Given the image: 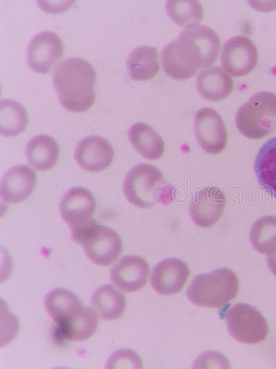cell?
I'll use <instances>...</instances> for the list:
<instances>
[{"instance_id": "18", "label": "cell", "mask_w": 276, "mask_h": 369, "mask_svg": "<svg viewBox=\"0 0 276 369\" xmlns=\"http://www.w3.org/2000/svg\"><path fill=\"white\" fill-rule=\"evenodd\" d=\"M233 82L230 76L218 66H211L201 71L197 78L199 93L210 101H219L231 93Z\"/></svg>"}, {"instance_id": "14", "label": "cell", "mask_w": 276, "mask_h": 369, "mask_svg": "<svg viewBox=\"0 0 276 369\" xmlns=\"http://www.w3.org/2000/svg\"><path fill=\"white\" fill-rule=\"evenodd\" d=\"M78 165L84 170L97 172L108 168L114 158V150L105 138L90 135L77 144L74 153Z\"/></svg>"}, {"instance_id": "20", "label": "cell", "mask_w": 276, "mask_h": 369, "mask_svg": "<svg viewBox=\"0 0 276 369\" xmlns=\"http://www.w3.org/2000/svg\"><path fill=\"white\" fill-rule=\"evenodd\" d=\"M59 154L57 142L48 135L39 134L32 137L26 146L28 162L33 168L39 171L51 169L57 162Z\"/></svg>"}, {"instance_id": "21", "label": "cell", "mask_w": 276, "mask_h": 369, "mask_svg": "<svg viewBox=\"0 0 276 369\" xmlns=\"http://www.w3.org/2000/svg\"><path fill=\"white\" fill-rule=\"evenodd\" d=\"M83 305L79 297L64 288L50 290L44 299V308L57 325L61 323Z\"/></svg>"}, {"instance_id": "3", "label": "cell", "mask_w": 276, "mask_h": 369, "mask_svg": "<svg viewBox=\"0 0 276 369\" xmlns=\"http://www.w3.org/2000/svg\"><path fill=\"white\" fill-rule=\"evenodd\" d=\"M123 189L130 204L146 209L157 204L169 205L173 200L175 191L159 169L144 163L135 165L128 172Z\"/></svg>"}, {"instance_id": "12", "label": "cell", "mask_w": 276, "mask_h": 369, "mask_svg": "<svg viewBox=\"0 0 276 369\" xmlns=\"http://www.w3.org/2000/svg\"><path fill=\"white\" fill-rule=\"evenodd\" d=\"M226 205L225 195L219 187L210 186L197 191L190 202V214L198 227L208 228L216 223L223 214Z\"/></svg>"}, {"instance_id": "17", "label": "cell", "mask_w": 276, "mask_h": 369, "mask_svg": "<svg viewBox=\"0 0 276 369\" xmlns=\"http://www.w3.org/2000/svg\"><path fill=\"white\" fill-rule=\"evenodd\" d=\"M97 315L93 308L83 305L74 314L57 325L59 333L68 341H85L97 330Z\"/></svg>"}, {"instance_id": "27", "label": "cell", "mask_w": 276, "mask_h": 369, "mask_svg": "<svg viewBox=\"0 0 276 369\" xmlns=\"http://www.w3.org/2000/svg\"><path fill=\"white\" fill-rule=\"evenodd\" d=\"M166 8L170 17L186 28L199 24L203 18V8L197 1H168Z\"/></svg>"}, {"instance_id": "5", "label": "cell", "mask_w": 276, "mask_h": 369, "mask_svg": "<svg viewBox=\"0 0 276 369\" xmlns=\"http://www.w3.org/2000/svg\"><path fill=\"white\" fill-rule=\"evenodd\" d=\"M240 133L250 139H261L276 129V94L261 91L241 105L235 115Z\"/></svg>"}, {"instance_id": "8", "label": "cell", "mask_w": 276, "mask_h": 369, "mask_svg": "<svg viewBox=\"0 0 276 369\" xmlns=\"http://www.w3.org/2000/svg\"><path fill=\"white\" fill-rule=\"evenodd\" d=\"M95 207L96 202L93 194L86 188L75 187L63 194L59 211L62 219L72 233L95 220L92 215Z\"/></svg>"}, {"instance_id": "26", "label": "cell", "mask_w": 276, "mask_h": 369, "mask_svg": "<svg viewBox=\"0 0 276 369\" xmlns=\"http://www.w3.org/2000/svg\"><path fill=\"white\" fill-rule=\"evenodd\" d=\"M249 237L251 245L258 252L267 256L276 252V216H264L256 220Z\"/></svg>"}, {"instance_id": "29", "label": "cell", "mask_w": 276, "mask_h": 369, "mask_svg": "<svg viewBox=\"0 0 276 369\" xmlns=\"http://www.w3.org/2000/svg\"><path fill=\"white\" fill-rule=\"evenodd\" d=\"M267 265L270 272L276 276V252L267 256Z\"/></svg>"}, {"instance_id": "6", "label": "cell", "mask_w": 276, "mask_h": 369, "mask_svg": "<svg viewBox=\"0 0 276 369\" xmlns=\"http://www.w3.org/2000/svg\"><path fill=\"white\" fill-rule=\"evenodd\" d=\"M72 240L82 246L87 257L94 263L108 266L119 256L122 242L112 228L99 225L95 220L71 233Z\"/></svg>"}, {"instance_id": "7", "label": "cell", "mask_w": 276, "mask_h": 369, "mask_svg": "<svg viewBox=\"0 0 276 369\" xmlns=\"http://www.w3.org/2000/svg\"><path fill=\"white\" fill-rule=\"evenodd\" d=\"M228 333L236 341L255 344L264 341L268 333L266 320L255 307L237 303L226 312Z\"/></svg>"}, {"instance_id": "16", "label": "cell", "mask_w": 276, "mask_h": 369, "mask_svg": "<svg viewBox=\"0 0 276 369\" xmlns=\"http://www.w3.org/2000/svg\"><path fill=\"white\" fill-rule=\"evenodd\" d=\"M37 182L36 174L27 165L11 167L3 176L0 194L6 203H17L26 200L33 191Z\"/></svg>"}, {"instance_id": "15", "label": "cell", "mask_w": 276, "mask_h": 369, "mask_svg": "<svg viewBox=\"0 0 276 369\" xmlns=\"http://www.w3.org/2000/svg\"><path fill=\"white\" fill-rule=\"evenodd\" d=\"M185 262L177 258H168L159 262L151 274L150 283L160 295L168 296L181 291L189 276Z\"/></svg>"}, {"instance_id": "9", "label": "cell", "mask_w": 276, "mask_h": 369, "mask_svg": "<svg viewBox=\"0 0 276 369\" xmlns=\"http://www.w3.org/2000/svg\"><path fill=\"white\" fill-rule=\"evenodd\" d=\"M196 138L202 149L210 154L221 153L227 144V131L222 118L214 109L205 107L194 117Z\"/></svg>"}, {"instance_id": "23", "label": "cell", "mask_w": 276, "mask_h": 369, "mask_svg": "<svg viewBox=\"0 0 276 369\" xmlns=\"http://www.w3.org/2000/svg\"><path fill=\"white\" fill-rule=\"evenodd\" d=\"M254 169L261 187L276 198V137L269 139L259 149Z\"/></svg>"}, {"instance_id": "13", "label": "cell", "mask_w": 276, "mask_h": 369, "mask_svg": "<svg viewBox=\"0 0 276 369\" xmlns=\"http://www.w3.org/2000/svg\"><path fill=\"white\" fill-rule=\"evenodd\" d=\"M150 268L148 263L138 256H125L111 268L110 277L112 283L126 292L139 290L147 283Z\"/></svg>"}, {"instance_id": "19", "label": "cell", "mask_w": 276, "mask_h": 369, "mask_svg": "<svg viewBox=\"0 0 276 369\" xmlns=\"http://www.w3.org/2000/svg\"><path fill=\"white\" fill-rule=\"evenodd\" d=\"M128 138L134 149L148 160L160 158L164 152V142L152 126L144 122L133 124L128 131Z\"/></svg>"}, {"instance_id": "2", "label": "cell", "mask_w": 276, "mask_h": 369, "mask_svg": "<svg viewBox=\"0 0 276 369\" xmlns=\"http://www.w3.org/2000/svg\"><path fill=\"white\" fill-rule=\"evenodd\" d=\"M96 71L92 64L79 57L61 62L52 75V84L61 106L68 111L83 112L95 100Z\"/></svg>"}, {"instance_id": "4", "label": "cell", "mask_w": 276, "mask_h": 369, "mask_svg": "<svg viewBox=\"0 0 276 369\" xmlns=\"http://www.w3.org/2000/svg\"><path fill=\"white\" fill-rule=\"evenodd\" d=\"M239 280L231 269L220 267L195 276L186 290L188 300L197 306L220 308L237 294Z\"/></svg>"}, {"instance_id": "22", "label": "cell", "mask_w": 276, "mask_h": 369, "mask_svg": "<svg viewBox=\"0 0 276 369\" xmlns=\"http://www.w3.org/2000/svg\"><path fill=\"white\" fill-rule=\"evenodd\" d=\"M90 303L97 314L106 321L119 319L126 308L124 295L109 284L97 287L92 294Z\"/></svg>"}, {"instance_id": "10", "label": "cell", "mask_w": 276, "mask_h": 369, "mask_svg": "<svg viewBox=\"0 0 276 369\" xmlns=\"http://www.w3.org/2000/svg\"><path fill=\"white\" fill-rule=\"evenodd\" d=\"M255 44L245 36H235L228 39L221 52V64L233 76H244L251 72L257 62Z\"/></svg>"}, {"instance_id": "11", "label": "cell", "mask_w": 276, "mask_h": 369, "mask_svg": "<svg viewBox=\"0 0 276 369\" xmlns=\"http://www.w3.org/2000/svg\"><path fill=\"white\" fill-rule=\"evenodd\" d=\"M63 53V43L53 32L36 34L30 41L26 52L29 67L38 73H47Z\"/></svg>"}, {"instance_id": "24", "label": "cell", "mask_w": 276, "mask_h": 369, "mask_svg": "<svg viewBox=\"0 0 276 369\" xmlns=\"http://www.w3.org/2000/svg\"><path fill=\"white\" fill-rule=\"evenodd\" d=\"M126 66L128 75L132 80L152 79L159 68L157 49L149 46L137 47L130 53Z\"/></svg>"}, {"instance_id": "28", "label": "cell", "mask_w": 276, "mask_h": 369, "mask_svg": "<svg viewBox=\"0 0 276 369\" xmlns=\"http://www.w3.org/2000/svg\"><path fill=\"white\" fill-rule=\"evenodd\" d=\"M139 356L132 350L121 349L115 352L108 359L106 368H141Z\"/></svg>"}, {"instance_id": "25", "label": "cell", "mask_w": 276, "mask_h": 369, "mask_svg": "<svg viewBox=\"0 0 276 369\" xmlns=\"http://www.w3.org/2000/svg\"><path fill=\"white\" fill-rule=\"evenodd\" d=\"M28 123V114L22 104L12 100L4 99L0 102V133L13 137L24 131Z\"/></svg>"}, {"instance_id": "1", "label": "cell", "mask_w": 276, "mask_h": 369, "mask_svg": "<svg viewBox=\"0 0 276 369\" xmlns=\"http://www.w3.org/2000/svg\"><path fill=\"white\" fill-rule=\"evenodd\" d=\"M219 47V38L210 28L200 24L186 28L164 48L163 68L174 79H188L215 61Z\"/></svg>"}]
</instances>
